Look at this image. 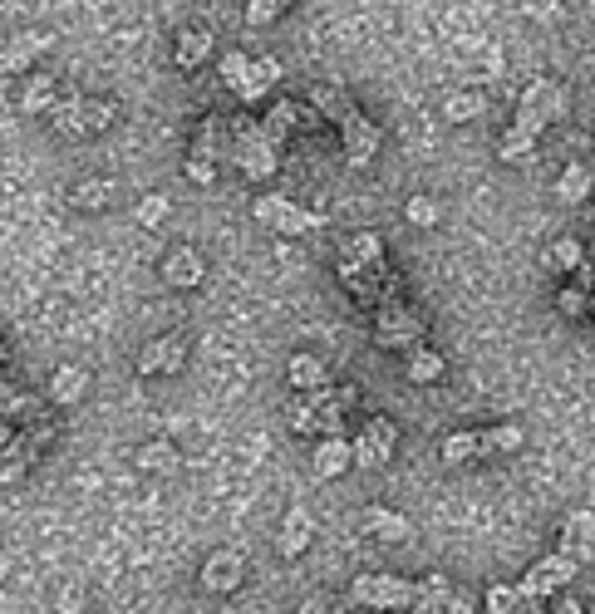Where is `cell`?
I'll return each instance as SVG.
<instances>
[{
	"label": "cell",
	"instance_id": "31",
	"mask_svg": "<svg viewBox=\"0 0 595 614\" xmlns=\"http://www.w3.org/2000/svg\"><path fill=\"white\" fill-rule=\"evenodd\" d=\"M325 222L320 212H305L296 202H286V212H281V222L271 226V231H281V236H305V231H315V226Z\"/></svg>",
	"mask_w": 595,
	"mask_h": 614
},
{
	"label": "cell",
	"instance_id": "7",
	"mask_svg": "<svg viewBox=\"0 0 595 614\" xmlns=\"http://www.w3.org/2000/svg\"><path fill=\"white\" fill-rule=\"evenodd\" d=\"M350 447H355V467H384L399 447V428L389 418H364V428Z\"/></svg>",
	"mask_w": 595,
	"mask_h": 614
},
{
	"label": "cell",
	"instance_id": "28",
	"mask_svg": "<svg viewBox=\"0 0 595 614\" xmlns=\"http://www.w3.org/2000/svg\"><path fill=\"white\" fill-rule=\"evenodd\" d=\"M217 153H222V123H217V118H202L197 133H192V158L217 163Z\"/></svg>",
	"mask_w": 595,
	"mask_h": 614
},
{
	"label": "cell",
	"instance_id": "34",
	"mask_svg": "<svg viewBox=\"0 0 595 614\" xmlns=\"http://www.w3.org/2000/svg\"><path fill=\"white\" fill-rule=\"evenodd\" d=\"M438 457H443L448 467H463V462H473V457H482V452H477V433H453V438H443V447H438Z\"/></svg>",
	"mask_w": 595,
	"mask_h": 614
},
{
	"label": "cell",
	"instance_id": "41",
	"mask_svg": "<svg viewBox=\"0 0 595 614\" xmlns=\"http://www.w3.org/2000/svg\"><path fill=\"white\" fill-rule=\"evenodd\" d=\"M84 610H89V590L79 580H64L55 590V614H84Z\"/></svg>",
	"mask_w": 595,
	"mask_h": 614
},
{
	"label": "cell",
	"instance_id": "24",
	"mask_svg": "<svg viewBox=\"0 0 595 614\" xmlns=\"http://www.w3.org/2000/svg\"><path fill=\"white\" fill-rule=\"evenodd\" d=\"M138 467L143 472H173L178 467V447L168 443V438H153V443L138 447Z\"/></svg>",
	"mask_w": 595,
	"mask_h": 614
},
{
	"label": "cell",
	"instance_id": "15",
	"mask_svg": "<svg viewBox=\"0 0 595 614\" xmlns=\"http://www.w3.org/2000/svg\"><path fill=\"white\" fill-rule=\"evenodd\" d=\"M55 109H60V89H55V79H50V74H30V79H25V89H20V113L40 118V113H55Z\"/></svg>",
	"mask_w": 595,
	"mask_h": 614
},
{
	"label": "cell",
	"instance_id": "20",
	"mask_svg": "<svg viewBox=\"0 0 595 614\" xmlns=\"http://www.w3.org/2000/svg\"><path fill=\"white\" fill-rule=\"evenodd\" d=\"M266 138L271 143H286L296 128H305V104H291V99H281V104H271V113H266Z\"/></svg>",
	"mask_w": 595,
	"mask_h": 614
},
{
	"label": "cell",
	"instance_id": "37",
	"mask_svg": "<svg viewBox=\"0 0 595 614\" xmlns=\"http://www.w3.org/2000/svg\"><path fill=\"white\" fill-rule=\"evenodd\" d=\"M217 74H222V84H227V89L237 94L241 84H246V79L256 74V59H246V55H241V50H232V55H222V64H217Z\"/></svg>",
	"mask_w": 595,
	"mask_h": 614
},
{
	"label": "cell",
	"instance_id": "11",
	"mask_svg": "<svg viewBox=\"0 0 595 614\" xmlns=\"http://www.w3.org/2000/svg\"><path fill=\"white\" fill-rule=\"evenodd\" d=\"M163 280H168V285H178V290L202 285V280H207V261H202V251H197V246H173V251L163 256Z\"/></svg>",
	"mask_w": 595,
	"mask_h": 614
},
{
	"label": "cell",
	"instance_id": "10",
	"mask_svg": "<svg viewBox=\"0 0 595 614\" xmlns=\"http://www.w3.org/2000/svg\"><path fill=\"white\" fill-rule=\"evenodd\" d=\"M241 580H246V560L237 551H212L202 560V590L207 595H232Z\"/></svg>",
	"mask_w": 595,
	"mask_h": 614
},
{
	"label": "cell",
	"instance_id": "6",
	"mask_svg": "<svg viewBox=\"0 0 595 614\" xmlns=\"http://www.w3.org/2000/svg\"><path fill=\"white\" fill-rule=\"evenodd\" d=\"M571 575H576V560L566 556H546V560H536L532 570L522 575V585H517V595L522 600H546V595H561L566 585H571Z\"/></svg>",
	"mask_w": 595,
	"mask_h": 614
},
{
	"label": "cell",
	"instance_id": "56",
	"mask_svg": "<svg viewBox=\"0 0 595 614\" xmlns=\"http://www.w3.org/2000/svg\"><path fill=\"white\" fill-rule=\"evenodd\" d=\"M591 310H595V305H591Z\"/></svg>",
	"mask_w": 595,
	"mask_h": 614
},
{
	"label": "cell",
	"instance_id": "9",
	"mask_svg": "<svg viewBox=\"0 0 595 614\" xmlns=\"http://www.w3.org/2000/svg\"><path fill=\"white\" fill-rule=\"evenodd\" d=\"M187 364V339L182 335H158L143 344L138 354V374H178Z\"/></svg>",
	"mask_w": 595,
	"mask_h": 614
},
{
	"label": "cell",
	"instance_id": "5",
	"mask_svg": "<svg viewBox=\"0 0 595 614\" xmlns=\"http://www.w3.org/2000/svg\"><path fill=\"white\" fill-rule=\"evenodd\" d=\"M232 133H237V163L246 177H256V182H266L271 172H276V143L266 138V128L251 118V113H241L237 123H232Z\"/></svg>",
	"mask_w": 595,
	"mask_h": 614
},
{
	"label": "cell",
	"instance_id": "26",
	"mask_svg": "<svg viewBox=\"0 0 595 614\" xmlns=\"http://www.w3.org/2000/svg\"><path fill=\"white\" fill-rule=\"evenodd\" d=\"M286 423H291V433H300V438H325V423H320V408L310 403V398H300V403H291L286 408Z\"/></svg>",
	"mask_w": 595,
	"mask_h": 614
},
{
	"label": "cell",
	"instance_id": "1",
	"mask_svg": "<svg viewBox=\"0 0 595 614\" xmlns=\"http://www.w3.org/2000/svg\"><path fill=\"white\" fill-rule=\"evenodd\" d=\"M423 315L418 310H409L404 300H389V305H379V315H374V344L379 349H389V354H414V349H423L418 339H423Z\"/></svg>",
	"mask_w": 595,
	"mask_h": 614
},
{
	"label": "cell",
	"instance_id": "52",
	"mask_svg": "<svg viewBox=\"0 0 595 614\" xmlns=\"http://www.w3.org/2000/svg\"><path fill=\"white\" fill-rule=\"evenodd\" d=\"M438 614H473V600H468V595H453V600H448Z\"/></svg>",
	"mask_w": 595,
	"mask_h": 614
},
{
	"label": "cell",
	"instance_id": "36",
	"mask_svg": "<svg viewBox=\"0 0 595 614\" xmlns=\"http://www.w3.org/2000/svg\"><path fill=\"white\" fill-rule=\"evenodd\" d=\"M409 379H414V384H438V379H443V354L414 349V354H409Z\"/></svg>",
	"mask_w": 595,
	"mask_h": 614
},
{
	"label": "cell",
	"instance_id": "39",
	"mask_svg": "<svg viewBox=\"0 0 595 614\" xmlns=\"http://www.w3.org/2000/svg\"><path fill=\"white\" fill-rule=\"evenodd\" d=\"M340 251H345V256H355V261H364V266H379V261H384V241H379L374 231H359V236H350Z\"/></svg>",
	"mask_w": 595,
	"mask_h": 614
},
{
	"label": "cell",
	"instance_id": "16",
	"mask_svg": "<svg viewBox=\"0 0 595 614\" xmlns=\"http://www.w3.org/2000/svg\"><path fill=\"white\" fill-rule=\"evenodd\" d=\"M109 202H114V182L109 177H79L69 187V207H79V212H104Z\"/></svg>",
	"mask_w": 595,
	"mask_h": 614
},
{
	"label": "cell",
	"instance_id": "46",
	"mask_svg": "<svg viewBox=\"0 0 595 614\" xmlns=\"http://www.w3.org/2000/svg\"><path fill=\"white\" fill-rule=\"evenodd\" d=\"M286 202H291V197H281V192H266V197H256V207H251V212H256V222L276 226V222H281V212H286Z\"/></svg>",
	"mask_w": 595,
	"mask_h": 614
},
{
	"label": "cell",
	"instance_id": "42",
	"mask_svg": "<svg viewBox=\"0 0 595 614\" xmlns=\"http://www.w3.org/2000/svg\"><path fill=\"white\" fill-rule=\"evenodd\" d=\"M453 600V585H448V575H423V585H418V605H433V610H443Z\"/></svg>",
	"mask_w": 595,
	"mask_h": 614
},
{
	"label": "cell",
	"instance_id": "18",
	"mask_svg": "<svg viewBox=\"0 0 595 614\" xmlns=\"http://www.w3.org/2000/svg\"><path fill=\"white\" fill-rule=\"evenodd\" d=\"M286 379H291L300 393H315V389H325V384H330V369H325V359H315V354H291Z\"/></svg>",
	"mask_w": 595,
	"mask_h": 614
},
{
	"label": "cell",
	"instance_id": "32",
	"mask_svg": "<svg viewBox=\"0 0 595 614\" xmlns=\"http://www.w3.org/2000/svg\"><path fill=\"white\" fill-rule=\"evenodd\" d=\"M581 256H586L581 241H576V236H561V241L546 251V266H551V271H581V266H586Z\"/></svg>",
	"mask_w": 595,
	"mask_h": 614
},
{
	"label": "cell",
	"instance_id": "17",
	"mask_svg": "<svg viewBox=\"0 0 595 614\" xmlns=\"http://www.w3.org/2000/svg\"><path fill=\"white\" fill-rule=\"evenodd\" d=\"M84 393H89V374H84L79 364H64V369H55V374H50V403L74 408Z\"/></svg>",
	"mask_w": 595,
	"mask_h": 614
},
{
	"label": "cell",
	"instance_id": "40",
	"mask_svg": "<svg viewBox=\"0 0 595 614\" xmlns=\"http://www.w3.org/2000/svg\"><path fill=\"white\" fill-rule=\"evenodd\" d=\"M532 148H536V138L522 133V128H507V133L497 138V158H502V163H517V158H527Z\"/></svg>",
	"mask_w": 595,
	"mask_h": 614
},
{
	"label": "cell",
	"instance_id": "29",
	"mask_svg": "<svg viewBox=\"0 0 595 614\" xmlns=\"http://www.w3.org/2000/svg\"><path fill=\"white\" fill-rule=\"evenodd\" d=\"M30 462H35V452H30V447L20 443V433H15V443H10V452L0 457V482H5V487H10V482H20V477L30 472Z\"/></svg>",
	"mask_w": 595,
	"mask_h": 614
},
{
	"label": "cell",
	"instance_id": "3",
	"mask_svg": "<svg viewBox=\"0 0 595 614\" xmlns=\"http://www.w3.org/2000/svg\"><path fill=\"white\" fill-rule=\"evenodd\" d=\"M340 280L350 285V295L364 300V305H389V300H399V276L379 261V266H364L355 256H345L340 251Z\"/></svg>",
	"mask_w": 595,
	"mask_h": 614
},
{
	"label": "cell",
	"instance_id": "43",
	"mask_svg": "<svg viewBox=\"0 0 595 614\" xmlns=\"http://www.w3.org/2000/svg\"><path fill=\"white\" fill-rule=\"evenodd\" d=\"M517 610H522L517 585H492V590H487V614H517Z\"/></svg>",
	"mask_w": 595,
	"mask_h": 614
},
{
	"label": "cell",
	"instance_id": "4",
	"mask_svg": "<svg viewBox=\"0 0 595 614\" xmlns=\"http://www.w3.org/2000/svg\"><path fill=\"white\" fill-rule=\"evenodd\" d=\"M350 600L369 605V610H414L418 605V585L404 575H355Z\"/></svg>",
	"mask_w": 595,
	"mask_h": 614
},
{
	"label": "cell",
	"instance_id": "45",
	"mask_svg": "<svg viewBox=\"0 0 595 614\" xmlns=\"http://www.w3.org/2000/svg\"><path fill=\"white\" fill-rule=\"evenodd\" d=\"M556 305H561V315H566V320L591 315V295H586V290H576V285H571V290H561V295H556Z\"/></svg>",
	"mask_w": 595,
	"mask_h": 614
},
{
	"label": "cell",
	"instance_id": "51",
	"mask_svg": "<svg viewBox=\"0 0 595 614\" xmlns=\"http://www.w3.org/2000/svg\"><path fill=\"white\" fill-rule=\"evenodd\" d=\"M296 614H330V600H325V595H305Z\"/></svg>",
	"mask_w": 595,
	"mask_h": 614
},
{
	"label": "cell",
	"instance_id": "49",
	"mask_svg": "<svg viewBox=\"0 0 595 614\" xmlns=\"http://www.w3.org/2000/svg\"><path fill=\"white\" fill-rule=\"evenodd\" d=\"M187 177H192L197 187H207V182H217V163H207V158H187Z\"/></svg>",
	"mask_w": 595,
	"mask_h": 614
},
{
	"label": "cell",
	"instance_id": "47",
	"mask_svg": "<svg viewBox=\"0 0 595 614\" xmlns=\"http://www.w3.org/2000/svg\"><path fill=\"white\" fill-rule=\"evenodd\" d=\"M40 50H50V40H45V35H25V40L10 50V69H25V64L40 55Z\"/></svg>",
	"mask_w": 595,
	"mask_h": 614
},
{
	"label": "cell",
	"instance_id": "55",
	"mask_svg": "<svg viewBox=\"0 0 595 614\" xmlns=\"http://www.w3.org/2000/svg\"><path fill=\"white\" fill-rule=\"evenodd\" d=\"M276 5H281V10H286V5H291V0H276Z\"/></svg>",
	"mask_w": 595,
	"mask_h": 614
},
{
	"label": "cell",
	"instance_id": "27",
	"mask_svg": "<svg viewBox=\"0 0 595 614\" xmlns=\"http://www.w3.org/2000/svg\"><path fill=\"white\" fill-rule=\"evenodd\" d=\"M477 452H482V457H487V452H522V428L502 423V428L477 433Z\"/></svg>",
	"mask_w": 595,
	"mask_h": 614
},
{
	"label": "cell",
	"instance_id": "38",
	"mask_svg": "<svg viewBox=\"0 0 595 614\" xmlns=\"http://www.w3.org/2000/svg\"><path fill=\"white\" fill-rule=\"evenodd\" d=\"M168 212H173V202H168L163 192H148V197H143V202L133 207V222L153 231V226H163V222H168Z\"/></svg>",
	"mask_w": 595,
	"mask_h": 614
},
{
	"label": "cell",
	"instance_id": "33",
	"mask_svg": "<svg viewBox=\"0 0 595 614\" xmlns=\"http://www.w3.org/2000/svg\"><path fill=\"white\" fill-rule=\"evenodd\" d=\"M20 443L30 447L35 457L45 452V447L55 443V418L50 413H40V418H30V423H20Z\"/></svg>",
	"mask_w": 595,
	"mask_h": 614
},
{
	"label": "cell",
	"instance_id": "50",
	"mask_svg": "<svg viewBox=\"0 0 595 614\" xmlns=\"http://www.w3.org/2000/svg\"><path fill=\"white\" fill-rule=\"evenodd\" d=\"M551 600H556V605H551V614H586V605H581L576 595H566V590H561V595H551Z\"/></svg>",
	"mask_w": 595,
	"mask_h": 614
},
{
	"label": "cell",
	"instance_id": "44",
	"mask_svg": "<svg viewBox=\"0 0 595 614\" xmlns=\"http://www.w3.org/2000/svg\"><path fill=\"white\" fill-rule=\"evenodd\" d=\"M404 217H409L414 226H423V231H428V226H438V217H443V212H438V202H433V197H409Z\"/></svg>",
	"mask_w": 595,
	"mask_h": 614
},
{
	"label": "cell",
	"instance_id": "22",
	"mask_svg": "<svg viewBox=\"0 0 595 614\" xmlns=\"http://www.w3.org/2000/svg\"><path fill=\"white\" fill-rule=\"evenodd\" d=\"M595 192V172L586 163H571V168L561 172V182H556V197L566 202V207H576V202H586Z\"/></svg>",
	"mask_w": 595,
	"mask_h": 614
},
{
	"label": "cell",
	"instance_id": "12",
	"mask_svg": "<svg viewBox=\"0 0 595 614\" xmlns=\"http://www.w3.org/2000/svg\"><path fill=\"white\" fill-rule=\"evenodd\" d=\"M359 526H364V536H374V541H409V536H414V526H409L399 511H389V506H364V511H359Z\"/></svg>",
	"mask_w": 595,
	"mask_h": 614
},
{
	"label": "cell",
	"instance_id": "21",
	"mask_svg": "<svg viewBox=\"0 0 595 614\" xmlns=\"http://www.w3.org/2000/svg\"><path fill=\"white\" fill-rule=\"evenodd\" d=\"M212 55V30L207 25H187L178 35V69H202Z\"/></svg>",
	"mask_w": 595,
	"mask_h": 614
},
{
	"label": "cell",
	"instance_id": "19",
	"mask_svg": "<svg viewBox=\"0 0 595 614\" xmlns=\"http://www.w3.org/2000/svg\"><path fill=\"white\" fill-rule=\"evenodd\" d=\"M350 467H355V447L345 443V438H325V443L315 447V477H340Z\"/></svg>",
	"mask_w": 595,
	"mask_h": 614
},
{
	"label": "cell",
	"instance_id": "54",
	"mask_svg": "<svg viewBox=\"0 0 595 614\" xmlns=\"http://www.w3.org/2000/svg\"><path fill=\"white\" fill-rule=\"evenodd\" d=\"M5 354H10V349H5V339H0V364H5Z\"/></svg>",
	"mask_w": 595,
	"mask_h": 614
},
{
	"label": "cell",
	"instance_id": "53",
	"mask_svg": "<svg viewBox=\"0 0 595 614\" xmlns=\"http://www.w3.org/2000/svg\"><path fill=\"white\" fill-rule=\"evenodd\" d=\"M10 443H15V423H0V457L10 452Z\"/></svg>",
	"mask_w": 595,
	"mask_h": 614
},
{
	"label": "cell",
	"instance_id": "35",
	"mask_svg": "<svg viewBox=\"0 0 595 614\" xmlns=\"http://www.w3.org/2000/svg\"><path fill=\"white\" fill-rule=\"evenodd\" d=\"M114 118H119L114 99H84V133H109Z\"/></svg>",
	"mask_w": 595,
	"mask_h": 614
},
{
	"label": "cell",
	"instance_id": "14",
	"mask_svg": "<svg viewBox=\"0 0 595 614\" xmlns=\"http://www.w3.org/2000/svg\"><path fill=\"white\" fill-rule=\"evenodd\" d=\"M305 104L320 113V118H330V123H345L350 113H355V104H350V94L340 89V84H325V79H315L310 84V94H305Z\"/></svg>",
	"mask_w": 595,
	"mask_h": 614
},
{
	"label": "cell",
	"instance_id": "23",
	"mask_svg": "<svg viewBox=\"0 0 595 614\" xmlns=\"http://www.w3.org/2000/svg\"><path fill=\"white\" fill-rule=\"evenodd\" d=\"M276 79H281V64H276V59H256V74L237 89V99L241 104H261V99L271 94V84H276Z\"/></svg>",
	"mask_w": 595,
	"mask_h": 614
},
{
	"label": "cell",
	"instance_id": "25",
	"mask_svg": "<svg viewBox=\"0 0 595 614\" xmlns=\"http://www.w3.org/2000/svg\"><path fill=\"white\" fill-rule=\"evenodd\" d=\"M50 118H55V128H60L64 138H89V133H84V94L60 99V109L50 113Z\"/></svg>",
	"mask_w": 595,
	"mask_h": 614
},
{
	"label": "cell",
	"instance_id": "2",
	"mask_svg": "<svg viewBox=\"0 0 595 614\" xmlns=\"http://www.w3.org/2000/svg\"><path fill=\"white\" fill-rule=\"evenodd\" d=\"M561 113H566V89L556 84V79H536L522 89V109H517V123L512 128H522V133H546L551 123H561Z\"/></svg>",
	"mask_w": 595,
	"mask_h": 614
},
{
	"label": "cell",
	"instance_id": "30",
	"mask_svg": "<svg viewBox=\"0 0 595 614\" xmlns=\"http://www.w3.org/2000/svg\"><path fill=\"white\" fill-rule=\"evenodd\" d=\"M482 109H487V104H482V94H477V89H458V94H448L443 118H448V123H468V118H477Z\"/></svg>",
	"mask_w": 595,
	"mask_h": 614
},
{
	"label": "cell",
	"instance_id": "8",
	"mask_svg": "<svg viewBox=\"0 0 595 614\" xmlns=\"http://www.w3.org/2000/svg\"><path fill=\"white\" fill-rule=\"evenodd\" d=\"M340 138H345V163L350 168H364V163H374V153H379V143H384V133H379V123L374 118H364V113H350L345 123H340Z\"/></svg>",
	"mask_w": 595,
	"mask_h": 614
},
{
	"label": "cell",
	"instance_id": "13",
	"mask_svg": "<svg viewBox=\"0 0 595 614\" xmlns=\"http://www.w3.org/2000/svg\"><path fill=\"white\" fill-rule=\"evenodd\" d=\"M310 541H315V516H310L305 506H291V511H286V521H281L276 551H281V556H300Z\"/></svg>",
	"mask_w": 595,
	"mask_h": 614
},
{
	"label": "cell",
	"instance_id": "48",
	"mask_svg": "<svg viewBox=\"0 0 595 614\" xmlns=\"http://www.w3.org/2000/svg\"><path fill=\"white\" fill-rule=\"evenodd\" d=\"M271 20H281L276 0H246V25H271Z\"/></svg>",
	"mask_w": 595,
	"mask_h": 614
}]
</instances>
